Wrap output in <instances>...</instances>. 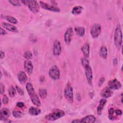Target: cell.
<instances>
[{
    "instance_id": "30bf717a",
    "label": "cell",
    "mask_w": 123,
    "mask_h": 123,
    "mask_svg": "<svg viewBox=\"0 0 123 123\" xmlns=\"http://www.w3.org/2000/svg\"><path fill=\"white\" fill-rule=\"evenodd\" d=\"M108 87L112 89H118L121 87V84L116 78L110 80L108 83Z\"/></svg>"
},
{
    "instance_id": "5bb4252c",
    "label": "cell",
    "mask_w": 123,
    "mask_h": 123,
    "mask_svg": "<svg viewBox=\"0 0 123 123\" xmlns=\"http://www.w3.org/2000/svg\"><path fill=\"white\" fill-rule=\"evenodd\" d=\"M24 68L25 71L29 74H30L32 73L33 70V65L30 60H26L24 62Z\"/></svg>"
},
{
    "instance_id": "ac0fdd59",
    "label": "cell",
    "mask_w": 123,
    "mask_h": 123,
    "mask_svg": "<svg viewBox=\"0 0 123 123\" xmlns=\"http://www.w3.org/2000/svg\"><path fill=\"white\" fill-rule=\"evenodd\" d=\"M81 50L84 54L85 58H87L89 54L90 47L88 43H85L81 48Z\"/></svg>"
},
{
    "instance_id": "52a82bcc",
    "label": "cell",
    "mask_w": 123,
    "mask_h": 123,
    "mask_svg": "<svg viewBox=\"0 0 123 123\" xmlns=\"http://www.w3.org/2000/svg\"><path fill=\"white\" fill-rule=\"evenodd\" d=\"M96 121V118L92 115H87L81 119H75L73 120L72 123H93Z\"/></svg>"
},
{
    "instance_id": "1f68e13d",
    "label": "cell",
    "mask_w": 123,
    "mask_h": 123,
    "mask_svg": "<svg viewBox=\"0 0 123 123\" xmlns=\"http://www.w3.org/2000/svg\"><path fill=\"white\" fill-rule=\"evenodd\" d=\"M108 113H109V118L110 119V120H111L114 119L113 114L114 113V110L113 108H111L109 110Z\"/></svg>"
},
{
    "instance_id": "60d3db41",
    "label": "cell",
    "mask_w": 123,
    "mask_h": 123,
    "mask_svg": "<svg viewBox=\"0 0 123 123\" xmlns=\"http://www.w3.org/2000/svg\"><path fill=\"white\" fill-rule=\"evenodd\" d=\"M0 59H3L4 57H5V54H4V52H3L2 51H0Z\"/></svg>"
},
{
    "instance_id": "ab89813d",
    "label": "cell",
    "mask_w": 123,
    "mask_h": 123,
    "mask_svg": "<svg viewBox=\"0 0 123 123\" xmlns=\"http://www.w3.org/2000/svg\"><path fill=\"white\" fill-rule=\"evenodd\" d=\"M7 34V32L5 30H4L1 27H0V35H5Z\"/></svg>"
},
{
    "instance_id": "4dcf8cb0",
    "label": "cell",
    "mask_w": 123,
    "mask_h": 123,
    "mask_svg": "<svg viewBox=\"0 0 123 123\" xmlns=\"http://www.w3.org/2000/svg\"><path fill=\"white\" fill-rule=\"evenodd\" d=\"M24 57L25 59H26V60H29L30 59H31L32 58V53L30 52V51H25V53H24Z\"/></svg>"
},
{
    "instance_id": "7c38bea8",
    "label": "cell",
    "mask_w": 123,
    "mask_h": 123,
    "mask_svg": "<svg viewBox=\"0 0 123 123\" xmlns=\"http://www.w3.org/2000/svg\"><path fill=\"white\" fill-rule=\"evenodd\" d=\"M85 74L86 76L89 85H91L92 84V79H93V73L91 68L90 66H88L85 68Z\"/></svg>"
},
{
    "instance_id": "836d02e7",
    "label": "cell",
    "mask_w": 123,
    "mask_h": 123,
    "mask_svg": "<svg viewBox=\"0 0 123 123\" xmlns=\"http://www.w3.org/2000/svg\"><path fill=\"white\" fill-rule=\"evenodd\" d=\"M9 102V98L6 95H3V98H2V102L4 104H8Z\"/></svg>"
},
{
    "instance_id": "603a6c76",
    "label": "cell",
    "mask_w": 123,
    "mask_h": 123,
    "mask_svg": "<svg viewBox=\"0 0 123 123\" xmlns=\"http://www.w3.org/2000/svg\"><path fill=\"white\" fill-rule=\"evenodd\" d=\"M25 87H26V89L28 92V94L30 97L32 96L35 93L34 87H33L32 85L30 83H27Z\"/></svg>"
},
{
    "instance_id": "f1b7e54d",
    "label": "cell",
    "mask_w": 123,
    "mask_h": 123,
    "mask_svg": "<svg viewBox=\"0 0 123 123\" xmlns=\"http://www.w3.org/2000/svg\"><path fill=\"white\" fill-rule=\"evenodd\" d=\"M12 114L13 116L15 118H20L23 116V114L21 111H19L17 110L13 111Z\"/></svg>"
},
{
    "instance_id": "277c9868",
    "label": "cell",
    "mask_w": 123,
    "mask_h": 123,
    "mask_svg": "<svg viewBox=\"0 0 123 123\" xmlns=\"http://www.w3.org/2000/svg\"><path fill=\"white\" fill-rule=\"evenodd\" d=\"M64 97L69 103H73L74 100V94L73 88L69 83H68L64 90Z\"/></svg>"
},
{
    "instance_id": "74e56055",
    "label": "cell",
    "mask_w": 123,
    "mask_h": 123,
    "mask_svg": "<svg viewBox=\"0 0 123 123\" xmlns=\"http://www.w3.org/2000/svg\"><path fill=\"white\" fill-rule=\"evenodd\" d=\"M114 113H115L117 115H121L122 114V111L121 110L116 109L114 110Z\"/></svg>"
},
{
    "instance_id": "8992f818",
    "label": "cell",
    "mask_w": 123,
    "mask_h": 123,
    "mask_svg": "<svg viewBox=\"0 0 123 123\" xmlns=\"http://www.w3.org/2000/svg\"><path fill=\"white\" fill-rule=\"evenodd\" d=\"M101 25L99 24H94L90 29V34L93 38H97L98 37L101 32Z\"/></svg>"
},
{
    "instance_id": "8d00e7d4",
    "label": "cell",
    "mask_w": 123,
    "mask_h": 123,
    "mask_svg": "<svg viewBox=\"0 0 123 123\" xmlns=\"http://www.w3.org/2000/svg\"><path fill=\"white\" fill-rule=\"evenodd\" d=\"M0 93L1 94H2L4 93L5 92V86L2 84H0Z\"/></svg>"
},
{
    "instance_id": "484cf974",
    "label": "cell",
    "mask_w": 123,
    "mask_h": 123,
    "mask_svg": "<svg viewBox=\"0 0 123 123\" xmlns=\"http://www.w3.org/2000/svg\"><path fill=\"white\" fill-rule=\"evenodd\" d=\"M4 18L8 21H9V22H10L11 23H12V24H16L18 23V21L17 20L12 17V16H9V15H7V16H6L4 17Z\"/></svg>"
},
{
    "instance_id": "9a60e30c",
    "label": "cell",
    "mask_w": 123,
    "mask_h": 123,
    "mask_svg": "<svg viewBox=\"0 0 123 123\" xmlns=\"http://www.w3.org/2000/svg\"><path fill=\"white\" fill-rule=\"evenodd\" d=\"M112 95V91L109 87H105L101 92L100 95L102 98H109Z\"/></svg>"
},
{
    "instance_id": "d4e9b609",
    "label": "cell",
    "mask_w": 123,
    "mask_h": 123,
    "mask_svg": "<svg viewBox=\"0 0 123 123\" xmlns=\"http://www.w3.org/2000/svg\"><path fill=\"white\" fill-rule=\"evenodd\" d=\"M83 10V7L81 6H74L72 11V13L74 15H78L80 14Z\"/></svg>"
},
{
    "instance_id": "f546056e",
    "label": "cell",
    "mask_w": 123,
    "mask_h": 123,
    "mask_svg": "<svg viewBox=\"0 0 123 123\" xmlns=\"http://www.w3.org/2000/svg\"><path fill=\"white\" fill-rule=\"evenodd\" d=\"M81 63L83 66L85 68L86 67L89 66V61L86 58H82L81 60Z\"/></svg>"
},
{
    "instance_id": "ba28073f",
    "label": "cell",
    "mask_w": 123,
    "mask_h": 123,
    "mask_svg": "<svg viewBox=\"0 0 123 123\" xmlns=\"http://www.w3.org/2000/svg\"><path fill=\"white\" fill-rule=\"evenodd\" d=\"M73 35V29L71 27H69L67 29L64 35V41L67 45H69L70 44Z\"/></svg>"
},
{
    "instance_id": "3957f363",
    "label": "cell",
    "mask_w": 123,
    "mask_h": 123,
    "mask_svg": "<svg viewBox=\"0 0 123 123\" xmlns=\"http://www.w3.org/2000/svg\"><path fill=\"white\" fill-rule=\"evenodd\" d=\"M20 1L24 4L27 5L29 10L33 13H37L38 12L40 6L37 1L34 0H21Z\"/></svg>"
},
{
    "instance_id": "e575fe53",
    "label": "cell",
    "mask_w": 123,
    "mask_h": 123,
    "mask_svg": "<svg viewBox=\"0 0 123 123\" xmlns=\"http://www.w3.org/2000/svg\"><path fill=\"white\" fill-rule=\"evenodd\" d=\"M16 89L17 91V92H18V93L20 95H23L24 94V91L22 89V88H21L19 86H16Z\"/></svg>"
},
{
    "instance_id": "cb8c5ba5",
    "label": "cell",
    "mask_w": 123,
    "mask_h": 123,
    "mask_svg": "<svg viewBox=\"0 0 123 123\" xmlns=\"http://www.w3.org/2000/svg\"><path fill=\"white\" fill-rule=\"evenodd\" d=\"M107 53L108 52H107V48L105 46H101L99 52L100 56L103 59H105L107 57Z\"/></svg>"
},
{
    "instance_id": "6da1fadb",
    "label": "cell",
    "mask_w": 123,
    "mask_h": 123,
    "mask_svg": "<svg viewBox=\"0 0 123 123\" xmlns=\"http://www.w3.org/2000/svg\"><path fill=\"white\" fill-rule=\"evenodd\" d=\"M114 41L115 46L120 49L122 44V32L121 25L119 24L117 25L115 30Z\"/></svg>"
},
{
    "instance_id": "b9f144b4",
    "label": "cell",
    "mask_w": 123,
    "mask_h": 123,
    "mask_svg": "<svg viewBox=\"0 0 123 123\" xmlns=\"http://www.w3.org/2000/svg\"><path fill=\"white\" fill-rule=\"evenodd\" d=\"M117 59H114L113 60V64L114 65H116L117 64Z\"/></svg>"
},
{
    "instance_id": "4316f807",
    "label": "cell",
    "mask_w": 123,
    "mask_h": 123,
    "mask_svg": "<svg viewBox=\"0 0 123 123\" xmlns=\"http://www.w3.org/2000/svg\"><path fill=\"white\" fill-rule=\"evenodd\" d=\"M16 89L13 86H11L8 90L9 95L10 97H14L16 95Z\"/></svg>"
},
{
    "instance_id": "44dd1931",
    "label": "cell",
    "mask_w": 123,
    "mask_h": 123,
    "mask_svg": "<svg viewBox=\"0 0 123 123\" xmlns=\"http://www.w3.org/2000/svg\"><path fill=\"white\" fill-rule=\"evenodd\" d=\"M74 31L76 34L79 37H83L85 33V29L82 26H75Z\"/></svg>"
},
{
    "instance_id": "2e32d148",
    "label": "cell",
    "mask_w": 123,
    "mask_h": 123,
    "mask_svg": "<svg viewBox=\"0 0 123 123\" xmlns=\"http://www.w3.org/2000/svg\"><path fill=\"white\" fill-rule=\"evenodd\" d=\"M1 25L2 27H3L4 28H5L6 29H7L9 31L13 32H18L17 28L15 26H14L12 24L7 23L5 22H3L1 23Z\"/></svg>"
},
{
    "instance_id": "7a4b0ae2",
    "label": "cell",
    "mask_w": 123,
    "mask_h": 123,
    "mask_svg": "<svg viewBox=\"0 0 123 123\" xmlns=\"http://www.w3.org/2000/svg\"><path fill=\"white\" fill-rule=\"evenodd\" d=\"M64 115L65 112L59 109H54L51 113L47 115L45 118L48 121H55L62 117Z\"/></svg>"
},
{
    "instance_id": "f35d334b",
    "label": "cell",
    "mask_w": 123,
    "mask_h": 123,
    "mask_svg": "<svg viewBox=\"0 0 123 123\" xmlns=\"http://www.w3.org/2000/svg\"><path fill=\"white\" fill-rule=\"evenodd\" d=\"M105 81V78H103V77H102L99 80V82H98V86H102V85L103 84V83Z\"/></svg>"
},
{
    "instance_id": "7402d4cb",
    "label": "cell",
    "mask_w": 123,
    "mask_h": 123,
    "mask_svg": "<svg viewBox=\"0 0 123 123\" xmlns=\"http://www.w3.org/2000/svg\"><path fill=\"white\" fill-rule=\"evenodd\" d=\"M40 112L41 110L39 108L34 107H31L28 110L29 113L33 116L37 115L40 113Z\"/></svg>"
},
{
    "instance_id": "8fae6325",
    "label": "cell",
    "mask_w": 123,
    "mask_h": 123,
    "mask_svg": "<svg viewBox=\"0 0 123 123\" xmlns=\"http://www.w3.org/2000/svg\"><path fill=\"white\" fill-rule=\"evenodd\" d=\"M62 51V47L60 41L58 40H55L53 43V54L55 56L59 55Z\"/></svg>"
},
{
    "instance_id": "d590c367",
    "label": "cell",
    "mask_w": 123,
    "mask_h": 123,
    "mask_svg": "<svg viewBox=\"0 0 123 123\" xmlns=\"http://www.w3.org/2000/svg\"><path fill=\"white\" fill-rule=\"evenodd\" d=\"M16 106L20 108H22L24 107V103L22 102H18L16 103Z\"/></svg>"
},
{
    "instance_id": "5b68a950",
    "label": "cell",
    "mask_w": 123,
    "mask_h": 123,
    "mask_svg": "<svg viewBox=\"0 0 123 123\" xmlns=\"http://www.w3.org/2000/svg\"><path fill=\"white\" fill-rule=\"evenodd\" d=\"M49 75L53 80L59 79L60 77V72L59 68L56 65L52 66L49 71Z\"/></svg>"
},
{
    "instance_id": "9c48e42d",
    "label": "cell",
    "mask_w": 123,
    "mask_h": 123,
    "mask_svg": "<svg viewBox=\"0 0 123 123\" xmlns=\"http://www.w3.org/2000/svg\"><path fill=\"white\" fill-rule=\"evenodd\" d=\"M40 6L44 9L50 11L54 12H60V9L55 6H53L51 5H49L47 3L44 2V1H39Z\"/></svg>"
},
{
    "instance_id": "4fadbf2b",
    "label": "cell",
    "mask_w": 123,
    "mask_h": 123,
    "mask_svg": "<svg viewBox=\"0 0 123 123\" xmlns=\"http://www.w3.org/2000/svg\"><path fill=\"white\" fill-rule=\"evenodd\" d=\"M11 114L9 110L6 108L1 109L0 111V119L1 120H7Z\"/></svg>"
},
{
    "instance_id": "e0dca14e",
    "label": "cell",
    "mask_w": 123,
    "mask_h": 123,
    "mask_svg": "<svg viewBox=\"0 0 123 123\" xmlns=\"http://www.w3.org/2000/svg\"><path fill=\"white\" fill-rule=\"evenodd\" d=\"M17 78L21 84H24L25 82H26L27 79L26 74L25 72L22 71H20L18 72L17 74Z\"/></svg>"
},
{
    "instance_id": "83f0119b",
    "label": "cell",
    "mask_w": 123,
    "mask_h": 123,
    "mask_svg": "<svg viewBox=\"0 0 123 123\" xmlns=\"http://www.w3.org/2000/svg\"><path fill=\"white\" fill-rule=\"evenodd\" d=\"M39 95L41 98H45L47 96V90L45 89H40L39 90Z\"/></svg>"
},
{
    "instance_id": "ffe728a7",
    "label": "cell",
    "mask_w": 123,
    "mask_h": 123,
    "mask_svg": "<svg viewBox=\"0 0 123 123\" xmlns=\"http://www.w3.org/2000/svg\"><path fill=\"white\" fill-rule=\"evenodd\" d=\"M30 97L31 98V100L35 105H36L37 107H39L41 105L40 101L39 100L38 95L36 93H35L33 95H32Z\"/></svg>"
},
{
    "instance_id": "d6a6232c",
    "label": "cell",
    "mask_w": 123,
    "mask_h": 123,
    "mask_svg": "<svg viewBox=\"0 0 123 123\" xmlns=\"http://www.w3.org/2000/svg\"><path fill=\"white\" fill-rule=\"evenodd\" d=\"M8 1L12 5L15 6H20L21 5V1L18 0H10Z\"/></svg>"
},
{
    "instance_id": "d6986e66",
    "label": "cell",
    "mask_w": 123,
    "mask_h": 123,
    "mask_svg": "<svg viewBox=\"0 0 123 123\" xmlns=\"http://www.w3.org/2000/svg\"><path fill=\"white\" fill-rule=\"evenodd\" d=\"M107 102V100L105 98L101 99L99 101V105L97 108V112L98 115H100L102 113V111L104 109V107Z\"/></svg>"
}]
</instances>
